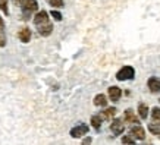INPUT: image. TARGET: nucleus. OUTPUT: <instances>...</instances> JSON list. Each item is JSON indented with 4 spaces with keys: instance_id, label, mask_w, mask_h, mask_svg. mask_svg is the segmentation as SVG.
I'll return each mask as SVG.
<instances>
[{
    "instance_id": "1",
    "label": "nucleus",
    "mask_w": 160,
    "mask_h": 145,
    "mask_svg": "<svg viewBox=\"0 0 160 145\" xmlns=\"http://www.w3.org/2000/svg\"><path fill=\"white\" fill-rule=\"evenodd\" d=\"M34 25L38 34L41 37H49L52 32H53V24L50 22V18H49V13L46 10H40L37 12L34 16Z\"/></svg>"
},
{
    "instance_id": "2",
    "label": "nucleus",
    "mask_w": 160,
    "mask_h": 145,
    "mask_svg": "<svg viewBox=\"0 0 160 145\" xmlns=\"http://www.w3.org/2000/svg\"><path fill=\"white\" fill-rule=\"evenodd\" d=\"M21 7H22V12H24V19H29V15L32 12H37L38 9V3L37 0H21Z\"/></svg>"
},
{
    "instance_id": "19",
    "label": "nucleus",
    "mask_w": 160,
    "mask_h": 145,
    "mask_svg": "<svg viewBox=\"0 0 160 145\" xmlns=\"http://www.w3.org/2000/svg\"><path fill=\"white\" fill-rule=\"evenodd\" d=\"M0 10L5 15H9V7H8V0H0Z\"/></svg>"
},
{
    "instance_id": "14",
    "label": "nucleus",
    "mask_w": 160,
    "mask_h": 145,
    "mask_svg": "<svg viewBox=\"0 0 160 145\" xmlns=\"http://www.w3.org/2000/svg\"><path fill=\"white\" fill-rule=\"evenodd\" d=\"M151 123L160 126V109L159 107H154L151 110Z\"/></svg>"
},
{
    "instance_id": "10",
    "label": "nucleus",
    "mask_w": 160,
    "mask_h": 145,
    "mask_svg": "<svg viewBox=\"0 0 160 145\" xmlns=\"http://www.w3.org/2000/svg\"><path fill=\"white\" fill-rule=\"evenodd\" d=\"M31 29L28 27H22V28L18 31V38L22 41V43H29L31 41Z\"/></svg>"
},
{
    "instance_id": "13",
    "label": "nucleus",
    "mask_w": 160,
    "mask_h": 145,
    "mask_svg": "<svg viewBox=\"0 0 160 145\" xmlns=\"http://www.w3.org/2000/svg\"><path fill=\"white\" fill-rule=\"evenodd\" d=\"M94 106L97 107H106L107 106V97L104 94H97L94 97Z\"/></svg>"
},
{
    "instance_id": "17",
    "label": "nucleus",
    "mask_w": 160,
    "mask_h": 145,
    "mask_svg": "<svg viewBox=\"0 0 160 145\" xmlns=\"http://www.w3.org/2000/svg\"><path fill=\"white\" fill-rule=\"evenodd\" d=\"M49 5L54 9H62L65 3H63V0H49Z\"/></svg>"
},
{
    "instance_id": "18",
    "label": "nucleus",
    "mask_w": 160,
    "mask_h": 145,
    "mask_svg": "<svg viewBox=\"0 0 160 145\" xmlns=\"http://www.w3.org/2000/svg\"><path fill=\"white\" fill-rule=\"evenodd\" d=\"M148 131H150L153 135L160 136V126L159 125H153V123H150V125H148Z\"/></svg>"
},
{
    "instance_id": "15",
    "label": "nucleus",
    "mask_w": 160,
    "mask_h": 145,
    "mask_svg": "<svg viewBox=\"0 0 160 145\" xmlns=\"http://www.w3.org/2000/svg\"><path fill=\"white\" fill-rule=\"evenodd\" d=\"M6 46V34H5V22L0 18V47Z\"/></svg>"
},
{
    "instance_id": "24",
    "label": "nucleus",
    "mask_w": 160,
    "mask_h": 145,
    "mask_svg": "<svg viewBox=\"0 0 160 145\" xmlns=\"http://www.w3.org/2000/svg\"><path fill=\"white\" fill-rule=\"evenodd\" d=\"M159 138H160V136H159Z\"/></svg>"
},
{
    "instance_id": "21",
    "label": "nucleus",
    "mask_w": 160,
    "mask_h": 145,
    "mask_svg": "<svg viewBox=\"0 0 160 145\" xmlns=\"http://www.w3.org/2000/svg\"><path fill=\"white\" fill-rule=\"evenodd\" d=\"M122 142H123V144L134 145V144H135V139H134V138H131V136H129V135H125V136H123V138H122Z\"/></svg>"
},
{
    "instance_id": "20",
    "label": "nucleus",
    "mask_w": 160,
    "mask_h": 145,
    "mask_svg": "<svg viewBox=\"0 0 160 145\" xmlns=\"http://www.w3.org/2000/svg\"><path fill=\"white\" fill-rule=\"evenodd\" d=\"M50 16H52L54 21H58V22H60V21H62V13H60L59 10H54L53 9L52 12H50Z\"/></svg>"
},
{
    "instance_id": "22",
    "label": "nucleus",
    "mask_w": 160,
    "mask_h": 145,
    "mask_svg": "<svg viewBox=\"0 0 160 145\" xmlns=\"http://www.w3.org/2000/svg\"><path fill=\"white\" fill-rule=\"evenodd\" d=\"M92 142V138L91 136H87L85 139H82V145H90Z\"/></svg>"
},
{
    "instance_id": "16",
    "label": "nucleus",
    "mask_w": 160,
    "mask_h": 145,
    "mask_svg": "<svg viewBox=\"0 0 160 145\" xmlns=\"http://www.w3.org/2000/svg\"><path fill=\"white\" fill-rule=\"evenodd\" d=\"M91 125H92V128H94L96 131H100V128H102V117L98 116V114L92 116L91 117Z\"/></svg>"
},
{
    "instance_id": "8",
    "label": "nucleus",
    "mask_w": 160,
    "mask_h": 145,
    "mask_svg": "<svg viewBox=\"0 0 160 145\" xmlns=\"http://www.w3.org/2000/svg\"><path fill=\"white\" fill-rule=\"evenodd\" d=\"M107 94H109V98H110L112 101H119L122 97V89L119 87H116V85H113V87H110L109 89H107Z\"/></svg>"
},
{
    "instance_id": "7",
    "label": "nucleus",
    "mask_w": 160,
    "mask_h": 145,
    "mask_svg": "<svg viewBox=\"0 0 160 145\" xmlns=\"http://www.w3.org/2000/svg\"><path fill=\"white\" fill-rule=\"evenodd\" d=\"M123 120L126 123H132V125H138L140 123V117L135 114V111L132 110V109H128L125 110V114H123Z\"/></svg>"
},
{
    "instance_id": "23",
    "label": "nucleus",
    "mask_w": 160,
    "mask_h": 145,
    "mask_svg": "<svg viewBox=\"0 0 160 145\" xmlns=\"http://www.w3.org/2000/svg\"><path fill=\"white\" fill-rule=\"evenodd\" d=\"M13 2L16 3V5H19V3H21V0H13Z\"/></svg>"
},
{
    "instance_id": "9",
    "label": "nucleus",
    "mask_w": 160,
    "mask_h": 145,
    "mask_svg": "<svg viewBox=\"0 0 160 145\" xmlns=\"http://www.w3.org/2000/svg\"><path fill=\"white\" fill-rule=\"evenodd\" d=\"M147 85H148V89H150L153 94H160V79L159 78L151 76L150 79H148Z\"/></svg>"
},
{
    "instance_id": "6",
    "label": "nucleus",
    "mask_w": 160,
    "mask_h": 145,
    "mask_svg": "<svg viewBox=\"0 0 160 145\" xmlns=\"http://www.w3.org/2000/svg\"><path fill=\"white\" fill-rule=\"evenodd\" d=\"M110 131H112L113 135H122L123 131H125V125H123V122H122L121 119H115V120H112Z\"/></svg>"
},
{
    "instance_id": "11",
    "label": "nucleus",
    "mask_w": 160,
    "mask_h": 145,
    "mask_svg": "<svg viewBox=\"0 0 160 145\" xmlns=\"http://www.w3.org/2000/svg\"><path fill=\"white\" fill-rule=\"evenodd\" d=\"M116 107H107V109H104V110L98 114V116L102 117V120L104 119V120H112V117L116 116Z\"/></svg>"
},
{
    "instance_id": "12",
    "label": "nucleus",
    "mask_w": 160,
    "mask_h": 145,
    "mask_svg": "<svg viewBox=\"0 0 160 145\" xmlns=\"http://www.w3.org/2000/svg\"><path fill=\"white\" fill-rule=\"evenodd\" d=\"M148 113H150L148 106L144 104V103H140V104H138V117H140V119H147Z\"/></svg>"
},
{
    "instance_id": "4",
    "label": "nucleus",
    "mask_w": 160,
    "mask_h": 145,
    "mask_svg": "<svg viewBox=\"0 0 160 145\" xmlns=\"http://www.w3.org/2000/svg\"><path fill=\"white\" fill-rule=\"evenodd\" d=\"M88 131H90V128L85 123H81V125H77L75 128H72L69 133H71L72 138H82V136H85L88 133Z\"/></svg>"
},
{
    "instance_id": "25",
    "label": "nucleus",
    "mask_w": 160,
    "mask_h": 145,
    "mask_svg": "<svg viewBox=\"0 0 160 145\" xmlns=\"http://www.w3.org/2000/svg\"><path fill=\"white\" fill-rule=\"evenodd\" d=\"M146 145H147V144H146Z\"/></svg>"
},
{
    "instance_id": "3",
    "label": "nucleus",
    "mask_w": 160,
    "mask_h": 145,
    "mask_svg": "<svg viewBox=\"0 0 160 145\" xmlns=\"http://www.w3.org/2000/svg\"><path fill=\"white\" fill-rule=\"evenodd\" d=\"M134 76H135V69L132 68V66H129V65L121 68L116 73L118 81H129V79H132Z\"/></svg>"
},
{
    "instance_id": "5",
    "label": "nucleus",
    "mask_w": 160,
    "mask_h": 145,
    "mask_svg": "<svg viewBox=\"0 0 160 145\" xmlns=\"http://www.w3.org/2000/svg\"><path fill=\"white\" fill-rule=\"evenodd\" d=\"M129 136L134 138L135 141H142V139H146V131L140 125H134L129 129Z\"/></svg>"
}]
</instances>
